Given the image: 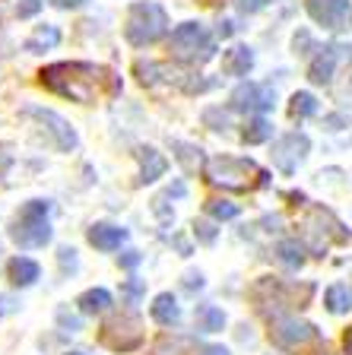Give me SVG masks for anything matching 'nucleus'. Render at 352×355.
I'll use <instances>...</instances> for the list:
<instances>
[{
	"label": "nucleus",
	"mask_w": 352,
	"mask_h": 355,
	"mask_svg": "<svg viewBox=\"0 0 352 355\" xmlns=\"http://www.w3.org/2000/svg\"><path fill=\"white\" fill-rule=\"evenodd\" d=\"M308 149H311V143L305 133H286V137H279V140L273 143V165H276L279 171L292 175V171L305 162Z\"/></svg>",
	"instance_id": "6e6552de"
},
{
	"label": "nucleus",
	"mask_w": 352,
	"mask_h": 355,
	"mask_svg": "<svg viewBox=\"0 0 352 355\" xmlns=\"http://www.w3.org/2000/svg\"><path fill=\"white\" fill-rule=\"evenodd\" d=\"M184 286H187V288L194 292V288L203 286V276H200V273H187V276H184Z\"/></svg>",
	"instance_id": "f704fd0d"
},
{
	"label": "nucleus",
	"mask_w": 352,
	"mask_h": 355,
	"mask_svg": "<svg viewBox=\"0 0 352 355\" xmlns=\"http://www.w3.org/2000/svg\"><path fill=\"white\" fill-rule=\"evenodd\" d=\"M7 168H10V155L0 149V178H3V171H7Z\"/></svg>",
	"instance_id": "58836bf2"
},
{
	"label": "nucleus",
	"mask_w": 352,
	"mask_h": 355,
	"mask_svg": "<svg viewBox=\"0 0 352 355\" xmlns=\"http://www.w3.org/2000/svg\"><path fill=\"white\" fill-rule=\"evenodd\" d=\"M102 343L111 346L115 352H131L143 343V330H140L137 314H117L102 327Z\"/></svg>",
	"instance_id": "423d86ee"
},
{
	"label": "nucleus",
	"mask_w": 352,
	"mask_h": 355,
	"mask_svg": "<svg viewBox=\"0 0 352 355\" xmlns=\"http://www.w3.org/2000/svg\"><path fill=\"white\" fill-rule=\"evenodd\" d=\"M60 42V29L58 26H38L35 35L26 42V51H42V48H54Z\"/></svg>",
	"instance_id": "5701e85b"
},
{
	"label": "nucleus",
	"mask_w": 352,
	"mask_h": 355,
	"mask_svg": "<svg viewBox=\"0 0 352 355\" xmlns=\"http://www.w3.org/2000/svg\"><path fill=\"white\" fill-rule=\"evenodd\" d=\"M194 324H197L200 333H219L222 324H226V314H222V308H216V304H197Z\"/></svg>",
	"instance_id": "dca6fc26"
},
{
	"label": "nucleus",
	"mask_w": 352,
	"mask_h": 355,
	"mask_svg": "<svg viewBox=\"0 0 352 355\" xmlns=\"http://www.w3.org/2000/svg\"><path fill=\"white\" fill-rule=\"evenodd\" d=\"M210 184L226 187V191H254L264 184V171L257 168L254 159H238V155H216L206 162Z\"/></svg>",
	"instance_id": "f03ea898"
},
{
	"label": "nucleus",
	"mask_w": 352,
	"mask_h": 355,
	"mask_svg": "<svg viewBox=\"0 0 352 355\" xmlns=\"http://www.w3.org/2000/svg\"><path fill=\"white\" fill-rule=\"evenodd\" d=\"M203 355H228V352H226L222 346H206V349H203Z\"/></svg>",
	"instance_id": "ea45409f"
},
{
	"label": "nucleus",
	"mask_w": 352,
	"mask_h": 355,
	"mask_svg": "<svg viewBox=\"0 0 352 355\" xmlns=\"http://www.w3.org/2000/svg\"><path fill=\"white\" fill-rule=\"evenodd\" d=\"M276 105V89L267 83H242L232 92V108L238 111H270Z\"/></svg>",
	"instance_id": "1a4fd4ad"
},
{
	"label": "nucleus",
	"mask_w": 352,
	"mask_h": 355,
	"mask_svg": "<svg viewBox=\"0 0 352 355\" xmlns=\"http://www.w3.org/2000/svg\"><path fill=\"white\" fill-rule=\"evenodd\" d=\"M26 114H32V118L42 121V127L48 130V137H51L54 149H60V153H70V149L76 146L74 127L67 124L60 114H54V111H48V108H35V105H29V108H26Z\"/></svg>",
	"instance_id": "9d476101"
},
{
	"label": "nucleus",
	"mask_w": 352,
	"mask_h": 355,
	"mask_svg": "<svg viewBox=\"0 0 352 355\" xmlns=\"http://www.w3.org/2000/svg\"><path fill=\"white\" fill-rule=\"evenodd\" d=\"M153 355H197V352H194V340H187V336H162L156 343Z\"/></svg>",
	"instance_id": "412c9836"
},
{
	"label": "nucleus",
	"mask_w": 352,
	"mask_h": 355,
	"mask_svg": "<svg viewBox=\"0 0 352 355\" xmlns=\"http://www.w3.org/2000/svg\"><path fill=\"white\" fill-rule=\"evenodd\" d=\"M292 118H311L317 111V98L311 96V92H295L292 96Z\"/></svg>",
	"instance_id": "b1692460"
},
{
	"label": "nucleus",
	"mask_w": 352,
	"mask_h": 355,
	"mask_svg": "<svg viewBox=\"0 0 352 355\" xmlns=\"http://www.w3.org/2000/svg\"><path fill=\"white\" fill-rule=\"evenodd\" d=\"M308 13L324 29H340L349 16V0H308Z\"/></svg>",
	"instance_id": "9b49d317"
},
{
	"label": "nucleus",
	"mask_w": 352,
	"mask_h": 355,
	"mask_svg": "<svg viewBox=\"0 0 352 355\" xmlns=\"http://www.w3.org/2000/svg\"><path fill=\"white\" fill-rule=\"evenodd\" d=\"M38 7H42V0H22L19 7H16V13L19 16H35Z\"/></svg>",
	"instance_id": "2f4dec72"
},
{
	"label": "nucleus",
	"mask_w": 352,
	"mask_h": 355,
	"mask_svg": "<svg viewBox=\"0 0 352 355\" xmlns=\"http://www.w3.org/2000/svg\"><path fill=\"white\" fill-rule=\"evenodd\" d=\"M153 320L162 327H175L178 320H181V308H178V302L169 295V292H162V295H156L153 302Z\"/></svg>",
	"instance_id": "2eb2a0df"
},
{
	"label": "nucleus",
	"mask_w": 352,
	"mask_h": 355,
	"mask_svg": "<svg viewBox=\"0 0 352 355\" xmlns=\"http://www.w3.org/2000/svg\"><path fill=\"white\" fill-rule=\"evenodd\" d=\"M38 263L35 260H29V257H13L10 260V282L13 286H32V282L38 279Z\"/></svg>",
	"instance_id": "f3484780"
},
{
	"label": "nucleus",
	"mask_w": 352,
	"mask_h": 355,
	"mask_svg": "<svg viewBox=\"0 0 352 355\" xmlns=\"http://www.w3.org/2000/svg\"><path fill=\"white\" fill-rule=\"evenodd\" d=\"M169 51L184 64H206L216 54V44L203 22H181L169 38Z\"/></svg>",
	"instance_id": "39448f33"
},
{
	"label": "nucleus",
	"mask_w": 352,
	"mask_h": 355,
	"mask_svg": "<svg viewBox=\"0 0 352 355\" xmlns=\"http://www.w3.org/2000/svg\"><path fill=\"white\" fill-rule=\"evenodd\" d=\"M48 213H51V203H48V200H29V203H22L19 213L10 222V238H13L19 248H44V244L51 241Z\"/></svg>",
	"instance_id": "7ed1b4c3"
},
{
	"label": "nucleus",
	"mask_w": 352,
	"mask_h": 355,
	"mask_svg": "<svg viewBox=\"0 0 352 355\" xmlns=\"http://www.w3.org/2000/svg\"><path fill=\"white\" fill-rule=\"evenodd\" d=\"M324 304H327V311H330V314H346V311L352 308V288L343 286V282L330 286L327 292H324Z\"/></svg>",
	"instance_id": "a211bd4d"
},
{
	"label": "nucleus",
	"mask_w": 352,
	"mask_h": 355,
	"mask_svg": "<svg viewBox=\"0 0 352 355\" xmlns=\"http://www.w3.org/2000/svg\"><path fill=\"white\" fill-rule=\"evenodd\" d=\"M67 355H83V352H67Z\"/></svg>",
	"instance_id": "79ce46f5"
},
{
	"label": "nucleus",
	"mask_w": 352,
	"mask_h": 355,
	"mask_svg": "<svg viewBox=\"0 0 352 355\" xmlns=\"http://www.w3.org/2000/svg\"><path fill=\"white\" fill-rule=\"evenodd\" d=\"M254 67V51H251L248 44H235L222 54V70L228 76H248V70Z\"/></svg>",
	"instance_id": "ddd939ff"
},
{
	"label": "nucleus",
	"mask_w": 352,
	"mask_h": 355,
	"mask_svg": "<svg viewBox=\"0 0 352 355\" xmlns=\"http://www.w3.org/2000/svg\"><path fill=\"white\" fill-rule=\"evenodd\" d=\"M58 320H60L64 327H70V330H80V318H76V314H70L67 308L58 311Z\"/></svg>",
	"instance_id": "7c9ffc66"
},
{
	"label": "nucleus",
	"mask_w": 352,
	"mask_h": 355,
	"mask_svg": "<svg viewBox=\"0 0 352 355\" xmlns=\"http://www.w3.org/2000/svg\"><path fill=\"white\" fill-rule=\"evenodd\" d=\"M0 10H3V0H0Z\"/></svg>",
	"instance_id": "37998d69"
},
{
	"label": "nucleus",
	"mask_w": 352,
	"mask_h": 355,
	"mask_svg": "<svg viewBox=\"0 0 352 355\" xmlns=\"http://www.w3.org/2000/svg\"><path fill=\"white\" fill-rule=\"evenodd\" d=\"M206 209H210L216 219H235V216H238V207H235V203H226V200H210Z\"/></svg>",
	"instance_id": "cd10ccee"
},
{
	"label": "nucleus",
	"mask_w": 352,
	"mask_h": 355,
	"mask_svg": "<svg viewBox=\"0 0 352 355\" xmlns=\"http://www.w3.org/2000/svg\"><path fill=\"white\" fill-rule=\"evenodd\" d=\"M13 308H16V304L10 302L7 295H0V314H7V311H13Z\"/></svg>",
	"instance_id": "4c0bfd02"
},
{
	"label": "nucleus",
	"mask_w": 352,
	"mask_h": 355,
	"mask_svg": "<svg viewBox=\"0 0 352 355\" xmlns=\"http://www.w3.org/2000/svg\"><path fill=\"white\" fill-rule=\"evenodd\" d=\"M169 29V13L156 3V0H140L133 3L131 13H127V26H124V35L131 44L137 48H146V44L159 42Z\"/></svg>",
	"instance_id": "20e7f679"
},
{
	"label": "nucleus",
	"mask_w": 352,
	"mask_h": 355,
	"mask_svg": "<svg viewBox=\"0 0 352 355\" xmlns=\"http://www.w3.org/2000/svg\"><path fill=\"white\" fill-rule=\"evenodd\" d=\"M162 175H165V159L153 146H143L140 149V181L153 184L156 178H162Z\"/></svg>",
	"instance_id": "4468645a"
},
{
	"label": "nucleus",
	"mask_w": 352,
	"mask_h": 355,
	"mask_svg": "<svg viewBox=\"0 0 352 355\" xmlns=\"http://www.w3.org/2000/svg\"><path fill=\"white\" fill-rule=\"evenodd\" d=\"M76 304H80L83 314H102V311L111 308V292H105V288H89V292H83V295L76 298Z\"/></svg>",
	"instance_id": "6ab92c4d"
},
{
	"label": "nucleus",
	"mask_w": 352,
	"mask_h": 355,
	"mask_svg": "<svg viewBox=\"0 0 352 355\" xmlns=\"http://www.w3.org/2000/svg\"><path fill=\"white\" fill-rule=\"evenodd\" d=\"M42 83L74 102H99L117 89V80L96 64H51L42 70Z\"/></svg>",
	"instance_id": "f257e3e1"
},
{
	"label": "nucleus",
	"mask_w": 352,
	"mask_h": 355,
	"mask_svg": "<svg viewBox=\"0 0 352 355\" xmlns=\"http://www.w3.org/2000/svg\"><path fill=\"white\" fill-rule=\"evenodd\" d=\"M270 340L276 343L279 349H305L308 343L317 340V327L308 324V320H299V318H279L273 320V330H270Z\"/></svg>",
	"instance_id": "0eeeda50"
},
{
	"label": "nucleus",
	"mask_w": 352,
	"mask_h": 355,
	"mask_svg": "<svg viewBox=\"0 0 352 355\" xmlns=\"http://www.w3.org/2000/svg\"><path fill=\"white\" fill-rule=\"evenodd\" d=\"M270 133H273L270 121L257 118V121H251V124L244 127V143H264V140H270Z\"/></svg>",
	"instance_id": "a878e982"
},
{
	"label": "nucleus",
	"mask_w": 352,
	"mask_h": 355,
	"mask_svg": "<svg viewBox=\"0 0 352 355\" xmlns=\"http://www.w3.org/2000/svg\"><path fill=\"white\" fill-rule=\"evenodd\" d=\"M121 263H124V266H137L140 263V254L137 251H127V257L121 260Z\"/></svg>",
	"instance_id": "e433bc0d"
},
{
	"label": "nucleus",
	"mask_w": 352,
	"mask_h": 355,
	"mask_svg": "<svg viewBox=\"0 0 352 355\" xmlns=\"http://www.w3.org/2000/svg\"><path fill=\"white\" fill-rule=\"evenodd\" d=\"M270 0H238V7L244 10V13H257V10H264Z\"/></svg>",
	"instance_id": "473e14b6"
},
{
	"label": "nucleus",
	"mask_w": 352,
	"mask_h": 355,
	"mask_svg": "<svg viewBox=\"0 0 352 355\" xmlns=\"http://www.w3.org/2000/svg\"><path fill=\"white\" fill-rule=\"evenodd\" d=\"M58 260H60V270H64V273H76V266H80V260H76V251H74V248H60V251H58Z\"/></svg>",
	"instance_id": "c85d7f7f"
},
{
	"label": "nucleus",
	"mask_w": 352,
	"mask_h": 355,
	"mask_svg": "<svg viewBox=\"0 0 352 355\" xmlns=\"http://www.w3.org/2000/svg\"><path fill=\"white\" fill-rule=\"evenodd\" d=\"M333 64H337V54H333V48H324V54H317L315 64H311V80H315V83H330Z\"/></svg>",
	"instance_id": "4be33fe9"
},
{
	"label": "nucleus",
	"mask_w": 352,
	"mask_h": 355,
	"mask_svg": "<svg viewBox=\"0 0 352 355\" xmlns=\"http://www.w3.org/2000/svg\"><path fill=\"white\" fill-rule=\"evenodd\" d=\"M276 254H279V260L286 266H301V260H305V254H301V244L299 241H279L276 244Z\"/></svg>",
	"instance_id": "393cba45"
},
{
	"label": "nucleus",
	"mask_w": 352,
	"mask_h": 355,
	"mask_svg": "<svg viewBox=\"0 0 352 355\" xmlns=\"http://www.w3.org/2000/svg\"><path fill=\"white\" fill-rule=\"evenodd\" d=\"M127 241V232L121 225H108V222H99L89 229V244L99 248V251H117L121 244Z\"/></svg>",
	"instance_id": "f8f14e48"
},
{
	"label": "nucleus",
	"mask_w": 352,
	"mask_h": 355,
	"mask_svg": "<svg viewBox=\"0 0 352 355\" xmlns=\"http://www.w3.org/2000/svg\"><path fill=\"white\" fill-rule=\"evenodd\" d=\"M346 352H349V355H352V330H349V333H346Z\"/></svg>",
	"instance_id": "a19ab883"
},
{
	"label": "nucleus",
	"mask_w": 352,
	"mask_h": 355,
	"mask_svg": "<svg viewBox=\"0 0 352 355\" xmlns=\"http://www.w3.org/2000/svg\"><path fill=\"white\" fill-rule=\"evenodd\" d=\"M197 235L203 238V241H213L216 232H213V225H210V222H200V225H197Z\"/></svg>",
	"instance_id": "72a5a7b5"
},
{
	"label": "nucleus",
	"mask_w": 352,
	"mask_h": 355,
	"mask_svg": "<svg viewBox=\"0 0 352 355\" xmlns=\"http://www.w3.org/2000/svg\"><path fill=\"white\" fill-rule=\"evenodd\" d=\"M143 292H146V286H143V282H140V279H127L124 286H121V298H124L127 304H137Z\"/></svg>",
	"instance_id": "bb28decb"
},
{
	"label": "nucleus",
	"mask_w": 352,
	"mask_h": 355,
	"mask_svg": "<svg viewBox=\"0 0 352 355\" xmlns=\"http://www.w3.org/2000/svg\"><path fill=\"white\" fill-rule=\"evenodd\" d=\"M54 7H64V10H70V7H80V3H86V0H51Z\"/></svg>",
	"instance_id": "c9c22d12"
},
{
	"label": "nucleus",
	"mask_w": 352,
	"mask_h": 355,
	"mask_svg": "<svg viewBox=\"0 0 352 355\" xmlns=\"http://www.w3.org/2000/svg\"><path fill=\"white\" fill-rule=\"evenodd\" d=\"M171 149H175V159L184 165L187 175L203 168V153H200L197 146H191V143H171Z\"/></svg>",
	"instance_id": "aec40b11"
},
{
	"label": "nucleus",
	"mask_w": 352,
	"mask_h": 355,
	"mask_svg": "<svg viewBox=\"0 0 352 355\" xmlns=\"http://www.w3.org/2000/svg\"><path fill=\"white\" fill-rule=\"evenodd\" d=\"M203 121H206V124H213V130H226L228 114H226V111H219V108H210L203 114Z\"/></svg>",
	"instance_id": "c756f323"
}]
</instances>
